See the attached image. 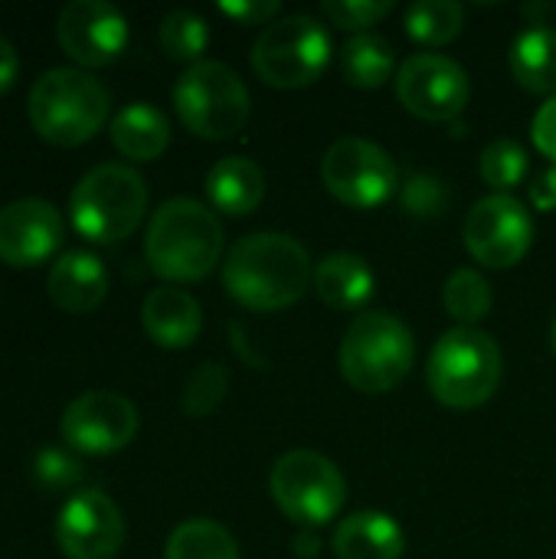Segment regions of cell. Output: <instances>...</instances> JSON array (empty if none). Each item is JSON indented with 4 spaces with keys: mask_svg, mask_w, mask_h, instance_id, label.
I'll list each match as a JSON object with an SVG mask.
<instances>
[{
    "mask_svg": "<svg viewBox=\"0 0 556 559\" xmlns=\"http://www.w3.org/2000/svg\"><path fill=\"white\" fill-rule=\"evenodd\" d=\"M315 278L308 249L285 233H252L223 262V285L249 311H282L295 305Z\"/></svg>",
    "mask_w": 556,
    "mask_h": 559,
    "instance_id": "6da1fadb",
    "label": "cell"
},
{
    "mask_svg": "<svg viewBox=\"0 0 556 559\" xmlns=\"http://www.w3.org/2000/svg\"><path fill=\"white\" fill-rule=\"evenodd\" d=\"M223 255V226L200 200L174 197L154 210L144 236V259L170 285L206 278Z\"/></svg>",
    "mask_w": 556,
    "mask_h": 559,
    "instance_id": "7a4b0ae2",
    "label": "cell"
},
{
    "mask_svg": "<svg viewBox=\"0 0 556 559\" xmlns=\"http://www.w3.org/2000/svg\"><path fill=\"white\" fill-rule=\"evenodd\" d=\"M108 88L92 72L69 66L43 72L26 95L33 131L56 147H79L92 141L108 121Z\"/></svg>",
    "mask_w": 556,
    "mask_h": 559,
    "instance_id": "3957f363",
    "label": "cell"
},
{
    "mask_svg": "<svg viewBox=\"0 0 556 559\" xmlns=\"http://www.w3.org/2000/svg\"><path fill=\"white\" fill-rule=\"evenodd\" d=\"M505 377L501 347L492 334L478 328H452L446 331L426 360L429 393L449 409H478L485 406Z\"/></svg>",
    "mask_w": 556,
    "mask_h": 559,
    "instance_id": "277c9868",
    "label": "cell"
},
{
    "mask_svg": "<svg viewBox=\"0 0 556 559\" xmlns=\"http://www.w3.org/2000/svg\"><path fill=\"white\" fill-rule=\"evenodd\" d=\"M416 360V341L410 328L387 311H364L351 321L341 337L338 364L341 377L367 396L397 390Z\"/></svg>",
    "mask_w": 556,
    "mask_h": 559,
    "instance_id": "5b68a950",
    "label": "cell"
},
{
    "mask_svg": "<svg viewBox=\"0 0 556 559\" xmlns=\"http://www.w3.org/2000/svg\"><path fill=\"white\" fill-rule=\"evenodd\" d=\"M147 183L128 164L92 167L69 197V219L75 233L95 246L125 242L144 219Z\"/></svg>",
    "mask_w": 556,
    "mask_h": 559,
    "instance_id": "8992f818",
    "label": "cell"
},
{
    "mask_svg": "<svg viewBox=\"0 0 556 559\" xmlns=\"http://www.w3.org/2000/svg\"><path fill=\"white\" fill-rule=\"evenodd\" d=\"M174 108L197 138L226 141L249 121V88L226 62L203 59L177 79Z\"/></svg>",
    "mask_w": 556,
    "mask_h": 559,
    "instance_id": "52a82bcc",
    "label": "cell"
},
{
    "mask_svg": "<svg viewBox=\"0 0 556 559\" xmlns=\"http://www.w3.org/2000/svg\"><path fill=\"white\" fill-rule=\"evenodd\" d=\"M331 62L328 29L305 13L269 23L252 43V69L272 88H305Z\"/></svg>",
    "mask_w": 556,
    "mask_h": 559,
    "instance_id": "ba28073f",
    "label": "cell"
},
{
    "mask_svg": "<svg viewBox=\"0 0 556 559\" xmlns=\"http://www.w3.org/2000/svg\"><path fill=\"white\" fill-rule=\"evenodd\" d=\"M269 491L279 511L308 531L331 524L347 501V481L341 468L311 449L282 455L269 475Z\"/></svg>",
    "mask_w": 556,
    "mask_h": 559,
    "instance_id": "9c48e42d",
    "label": "cell"
},
{
    "mask_svg": "<svg viewBox=\"0 0 556 559\" xmlns=\"http://www.w3.org/2000/svg\"><path fill=\"white\" fill-rule=\"evenodd\" d=\"M321 180L328 193L344 206L374 210L397 193L400 170L380 144L364 138H341L321 157Z\"/></svg>",
    "mask_w": 556,
    "mask_h": 559,
    "instance_id": "30bf717a",
    "label": "cell"
},
{
    "mask_svg": "<svg viewBox=\"0 0 556 559\" xmlns=\"http://www.w3.org/2000/svg\"><path fill=\"white\" fill-rule=\"evenodd\" d=\"M465 249L485 269H514L534 242V216L511 193L478 200L465 216Z\"/></svg>",
    "mask_w": 556,
    "mask_h": 559,
    "instance_id": "8fae6325",
    "label": "cell"
},
{
    "mask_svg": "<svg viewBox=\"0 0 556 559\" xmlns=\"http://www.w3.org/2000/svg\"><path fill=\"white\" fill-rule=\"evenodd\" d=\"M400 105L423 121H452L465 111L472 98V82L465 69L439 52L406 56L397 69Z\"/></svg>",
    "mask_w": 556,
    "mask_h": 559,
    "instance_id": "7c38bea8",
    "label": "cell"
},
{
    "mask_svg": "<svg viewBox=\"0 0 556 559\" xmlns=\"http://www.w3.org/2000/svg\"><path fill=\"white\" fill-rule=\"evenodd\" d=\"M59 436L72 452L115 455L138 436V409L121 393L88 390L62 409Z\"/></svg>",
    "mask_w": 556,
    "mask_h": 559,
    "instance_id": "4fadbf2b",
    "label": "cell"
},
{
    "mask_svg": "<svg viewBox=\"0 0 556 559\" xmlns=\"http://www.w3.org/2000/svg\"><path fill=\"white\" fill-rule=\"evenodd\" d=\"M56 544L66 559H115L125 544V518L105 491L82 488L59 508Z\"/></svg>",
    "mask_w": 556,
    "mask_h": 559,
    "instance_id": "5bb4252c",
    "label": "cell"
},
{
    "mask_svg": "<svg viewBox=\"0 0 556 559\" xmlns=\"http://www.w3.org/2000/svg\"><path fill=\"white\" fill-rule=\"evenodd\" d=\"M56 39L82 69H102L128 46V20L105 0H72L59 10Z\"/></svg>",
    "mask_w": 556,
    "mask_h": 559,
    "instance_id": "9a60e30c",
    "label": "cell"
},
{
    "mask_svg": "<svg viewBox=\"0 0 556 559\" xmlns=\"http://www.w3.org/2000/svg\"><path fill=\"white\" fill-rule=\"evenodd\" d=\"M62 213L39 197H23L0 206V262L33 269L56 255L62 246Z\"/></svg>",
    "mask_w": 556,
    "mask_h": 559,
    "instance_id": "2e32d148",
    "label": "cell"
},
{
    "mask_svg": "<svg viewBox=\"0 0 556 559\" xmlns=\"http://www.w3.org/2000/svg\"><path fill=\"white\" fill-rule=\"evenodd\" d=\"M46 295L66 314H88L108 295V272L98 255L85 249H69L49 265Z\"/></svg>",
    "mask_w": 556,
    "mask_h": 559,
    "instance_id": "e0dca14e",
    "label": "cell"
},
{
    "mask_svg": "<svg viewBox=\"0 0 556 559\" xmlns=\"http://www.w3.org/2000/svg\"><path fill=\"white\" fill-rule=\"evenodd\" d=\"M141 324L157 347L184 350L200 337L203 311L190 292H184L177 285H161V288L147 292V298L141 305Z\"/></svg>",
    "mask_w": 556,
    "mask_h": 559,
    "instance_id": "ac0fdd59",
    "label": "cell"
},
{
    "mask_svg": "<svg viewBox=\"0 0 556 559\" xmlns=\"http://www.w3.org/2000/svg\"><path fill=\"white\" fill-rule=\"evenodd\" d=\"M331 550L338 559H400L406 537L390 514L357 511L334 527Z\"/></svg>",
    "mask_w": 556,
    "mask_h": 559,
    "instance_id": "d6986e66",
    "label": "cell"
},
{
    "mask_svg": "<svg viewBox=\"0 0 556 559\" xmlns=\"http://www.w3.org/2000/svg\"><path fill=\"white\" fill-rule=\"evenodd\" d=\"M318 298L334 308V311H360L374 292H377V278H374V269L354 255V252H331L318 262L315 269V278H311Z\"/></svg>",
    "mask_w": 556,
    "mask_h": 559,
    "instance_id": "ffe728a7",
    "label": "cell"
},
{
    "mask_svg": "<svg viewBox=\"0 0 556 559\" xmlns=\"http://www.w3.org/2000/svg\"><path fill=\"white\" fill-rule=\"evenodd\" d=\"M206 197L226 216H249L265 197V174L249 157H223L206 174Z\"/></svg>",
    "mask_w": 556,
    "mask_h": 559,
    "instance_id": "44dd1931",
    "label": "cell"
},
{
    "mask_svg": "<svg viewBox=\"0 0 556 559\" xmlns=\"http://www.w3.org/2000/svg\"><path fill=\"white\" fill-rule=\"evenodd\" d=\"M111 144L128 160H157L170 144V121L151 102L125 105L108 124Z\"/></svg>",
    "mask_w": 556,
    "mask_h": 559,
    "instance_id": "7402d4cb",
    "label": "cell"
},
{
    "mask_svg": "<svg viewBox=\"0 0 556 559\" xmlns=\"http://www.w3.org/2000/svg\"><path fill=\"white\" fill-rule=\"evenodd\" d=\"M511 72L518 85L537 95H556V29L554 26H531L511 46Z\"/></svg>",
    "mask_w": 556,
    "mask_h": 559,
    "instance_id": "603a6c76",
    "label": "cell"
},
{
    "mask_svg": "<svg viewBox=\"0 0 556 559\" xmlns=\"http://www.w3.org/2000/svg\"><path fill=\"white\" fill-rule=\"evenodd\" d=\"M397 69L393 46L377 33L351 36L341 49V75L354 88H380Z\"/></svg>",
    "mask_w": 556,
    "mask_h": 559,
    "instance_id": "cb8c5ba5",
    "label": "cell"
},
{
    "mask_svg": "<svg viewBox=\"0 0 556 559\" xmlns=\"http://www.w3.org/2000/svg\"><path fill=\"white\" fill-rule=\"evenodd\" d=\"M164 559H239L233 534L206 518H190L167 537Z\"/></svg>",
    "mask_w": 556,
    "mask_h": 559,
    "instance_id": "d4e9b609",
    "label": "cell"
},
{
    "mask_svg": "<svg viewBox=\"0 0 556 559\" xmlns=\"http://www.w3.org/2000/svg\"><path fill=\"white\" fill-rule=\"evenodd\" d=\"M465 26V7L456 0H419L406 10V33L423 46H442Z\"/></svg>",
    "mask_w": 556,
    "mask_h": 559,
    "instance_id": "484cf974",
    "label": "cell"
},
{
    "mask_svg": "<svg viewBox=\"0 0 556 559\" xmlns=\"http://www.w3.org/2000/svg\"><path fill=\"white\" fill-rule=\"evenodd\" d=\"M446 311L459 321V328H475L492 311V285L475 269H459L449 275L442 292Z\"/></svg>",
    "mask_w": 556,
    "mask_h": 559,
    "instance_id": "4316f807",
    "label": "cell"
},
{
    "mask_svg": "<svg viewBox=\"0 0 556 559\" xmlns=\"http://www.w3.org/2000/svg\"><path fill=\"white\" fill-rule=\"evenodd\" d=\"M161 49L167 52V59L174 62H187V66H197L203 62V52L210 46V29H206V20L190 13V10H174L161 20Z\"/></svg>",
    "mask_w": 556,
    "mask_h": 559,
    "instance_id": "83f0119b",
    "label": "cell"
},
{
    "mask_svg": "<svg viewBox=\"0 0 556 559\" xmlns=\"http://www.w3.org/2000/svg\"><path fill=\"white\" fill-rule=\"evenodd\" d=\"M482 180L495 190V193H511L514 187L524 183L528 177V151L511 141V138H501V141H492L485 151H482Z\"/></svg>",
    "mask_w": 556,
    "mask_h": 559,
    "instance_id": "f1b7e54d",
    "label": "cell"
},
{
    "mask_svg": "<svg viewBox=\"0 0 556 559\" xmlns=\"http://www.w3.org/2000/svg\"><path fill=\"white\" fill-rule=\"evenodd\" d=\"M226 390H229V373L220 364H203L190 373L180 406L190 419H203L223 403Z\"/></svg>",
    "mask_w": 556,
    "mask_h": 559,
    "instance_id": "f546056e",
    "label": "cell"
},
{
    "mask_svg": "<svg viewBox=\"0 0 556 559\" xmlns=\"http://www.w3.org/2000/svg\"><path fill=\"white\" fill-rule=\"evenodd\" d=\"M85 475L82 462L72 455V449H59V445H43L33 459V478L39 488L46 491H66L72 485H79Z\"/></svg>",
    "mask_w": 556,
    "mask_h": 559,
    "instance_id": "4dcf8cb0",
    "label": "cell"
},
{
    "mask_svg": "<svg viewBox=\"0 0 556 559\" xmlns=\"http://www.w3.org/2000/svg\"><path fill=\"white\" fill-rule=\"evenodd\" d=\"M324 16L341 26V29H351V33H367L370 26H377L390 10L393 3L390 0H324L321 3Z\"/></svg>",
    "mask_w": 556,
    "mask_h": 559,
    "instance_id": "1f68e13d",
    "label": "cell"
},
{
    "mask_svg": "<svg viewBox=\"0 0 556 559\" xmlns=\"http://www.w3.org/2000/svg\"><path fill=\"white\" fill-rule=\"evenodd\" d=\"M446 203V190L436 177H413L403 187V206L413 216H436Z\"/></svg>",
    "mask_w": 556,
    "mask_h": 559,
    "instance_id": "d6a6232c",
    "label": "cell"
},
{
    "mask_svg": "<svg viewBox=\"0 0 556 559\" xmlns=\"http://www.w3.org/2000/svg\"><path fill=\"white\" fill-rule=\"evenodd\" d=\"M220 10L242 26H269L282 13L279 0H223Z\"/></svg>",
    "mask_w": 556,
    "mask_h": 559,
    "instance_id": "836d02e7",
    "label": "cell"
},
{
    "mask_svg": "<svg viewBox=\"0 0 556 559\" xmlns=\"http://www.w3.org/2000/svg\"><path fill=\"white\" fill-rule=\"evenodd\" d=\"M531 138H534V147L556 167V95H551L537 108L534 124H531Z\"/></svg>",
    "mask_w": 556,
    "mask_h": 559,
    "instance_id": "e575fe53",
    "label": "cell"
},
{
    "mask_svg": "<svg viewBox=\"0 0 556 559\" xmlns=\"http://www.w3.org/2000/svg\"><path fill=\"white\" fill-rule=\"evenodd\" d=\"M531 203L541 213H554L556 210V167L544 170L534 183H531Z\"/></svg>",
    "mask_w": 556,
    "mask_h": 559,
    "instance_id": "d590c367",
    "label": "cell"
},
{
    "mask_svg": "<svg viewBox=\"0 0 556 559\" xmlns=\"http://www.w3.org/2000/svg\"><path fill=\"white\" fill-rule=\"evenodd\" d=\"M16 72H20L16 49H13V43H10V39H3V36H0V95L13 85Z\"/></svg>",
    "mask_w": 556,
    "mask_h": 559,
    "instance_id": "8d00e7d4",
    "label": "cell"
},
{
    "mask_svg": "<svg viewBox=\"0 0 556 559\" xmlns=\"http://www.w3.org/2000/svg\"><path fill=\"white\" fill-rule=\"evenodd\" d=\"M295 544L301 547V557H315V550H321V544H318V540H311V537H298Z\"/></svg>",
    "mask_w": 556,
    "mask_h": 559,
    "instance_id": "74e56055",
    "label": "cell"
},
{
    "mask_svg": "<svg viewBox=\"0 0 556 559\" xmlns=\"http://www.w3.org/2000/svg\"><path fill=\"white\" fill-rule=\"evenodd\" d=\"M551 347H554V354H556V318H554V324H551Z\"/></svg>",
    "mask_w": 556,
    "mask_h": 559,
    "instance_id": "f35d334b",
    "label": "cell"
}]
</instances>
